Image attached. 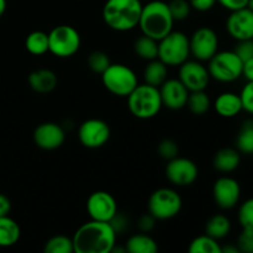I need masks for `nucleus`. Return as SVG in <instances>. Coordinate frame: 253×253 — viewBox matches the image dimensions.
Instances as JSON below:
<instances>
[{
	"instance_id": "f257e3e1",
	"label": "nucleus",
	"mask_w": 253,
	"mask_h": 253,
	"mask_svg": "<svg viewBox=\"0 0 253 253\" xmlns=\"http://www.w3.org/2000/svg\"><path fill=\"white\" fill-rule=\"evenodd\" d=\"M116 232L110 222L90 220L76 231L73 240L77 253H110L116 244Z\"/></svg>"
},
{
	"instance_id": "f03ea898",
	"label": "nucleus",
	"mask_w": 253,
	"mask_h": 253,
	"mask_svg": "<svg viewBox=\"0 0 253 253\" xmlns=\"http://www.w3.org/2000/svg\"><path fill=\"white\" fill-rule=\"evenodd\" d=\"M173 24L174 20L167 2L162 0H153L142 6L137 26L143 35L160 41L172 31Z\"/></svg>"
},
{
	"instance_id": "7ed1b4c3",
	"label": "nucleus",
	"mask_w": 253,
	"mask_h": 253,
	"mask_svg": "<svg viewBox=\"0 0 253 253\" xmlns=\"http://www.w3.org/2000/svg\"><path fill=\"white\" fill-rule=\"evenodd\" d=\"M142 6L140 0H106L103 7L104 22L115 31H130L138 25Z\"/></svg>"
},
{
	"instance_id": "20e7f679",
	"label": "nucleus",
	"mask_w": 253,
	"mask_h": 253,
	"mask_svg": "<svg viewBox=\"0 0 253 253\" xmlns=\"http://www.w3.org/2000/svg\"><path fill=\"white\" fill-rule=\"evenodd\" d=\"M130 113L141 120H148L158 115L163 106L160 88L150 84H138L127 95Z\"/></svg>"
},
{
	"instance_id": "39448f33",
	"label": "nucleus",
	"mask_w": 253,
	"mask_h": 253,
	"mask_svg": "<svg viewBox=\"0 0 253 253\" xmlns=\"http://www.w3.org/2000/svg\"><path fill=\"white\" fill-rule=\"evenodd\" d=\"M100 76L106 90L121 98H127L128 94L138 85L137 76L126 64L111 63Z\"/></svg>"
},
{
	"instance_id": "423d86ee",
	"label": "nucleus",
	"mask_w": 253,
	"mask_h": 253,
	"mask_svg": "<svg viewBox=\"0 0 253 253\" xmlns=\"http://www.w3.org/2000/svg\"><path fill=\"white\" fill-rule=\"evenodd\" d=\"M190 56L189 39L180 31H170L158 41V59L166 66L179 67Z\"/></svg>"
},
{
	"instance_id": "0eeeda50",
	"label": "nucleus",
	"mask_w": 253,
	"mask_h": 253,
	"mask_svg": "<svg viewBox=\"0 0 253 253\" xmlns=\"http://www.w3.org/2000/svg\"><path fill=\"white\" fill-rule=\"evenodd\" d=\"M210 78L221 83H232L242 76L244 62L235 53V51H217L209 59Z\"/></svg>"
},
{
	"instance_id": "6e6552de",
	"label": "nucleus",
	"mask_w": 253,
	"mask_h": 253,
	"mask_svg": "<svg viewBox=\"0 0 253 253\" xmlns=\"http://www.w3.org/2000/svg\"><path fill=\"white\" fill-rule=\"evenodd\" d=\"M81 35L69 25L53 27L48 34V52L58 58L74 56L81 48Z\"/></svg>"
},
{
	"instance_id": "1a4fd4ad",
	"label": "nucleus",
	"mask_w": 253,
	"mask_h": 253,
	"mask_svg": "<svg viewBox=\"0 0 253 253\" xmlns=\"http://www.w3.org/2000/svg\"><path fill=\"white\" fill-rule=\"evenodd\" d=\"M183 200L172 188H160L148 199V212L156 220H169L182 210Z\"/></svg>"
},
{
	"instance_id": "9d476101",
	"label": "nucleus",
	"mask_w": 253,
	"mask_h": 253,
	"mask_svg": "<svg viewBox=\"0 0 253 253\" xmlns=\"http://www.w3.org/2000/svg\"><path fill=\"white\" fill-rule=\"evenodd\" d=\"M189 46L197 61L208 62L219 49V37L211 27H199L189 39Z\"/></svg>"
},
{
	"instance_id": "9b49d317",
	"label": "nucleus",
	"mask_w": 253,
	"mask_h": 253,
	"mask_svg": "<svg viewBox=\"0 0 253 253\" xmlns=\"http://www.w3.org/2000/svg\"><path fill=\"white\" fill-rule=\"evenodd\" d=\"M111 131L108 123L101 119H88L83 121L78 128L79 142L86 148L103 147L110 138Z\"/></svg>"
},
{
	"instance_id": "f8f14e48",
	"label": "nucleus",
	"mask_w": 253,
	"mask_h": 253,
	"mask_svg": "<svg viewBox=\"0 0 253 253\" xmlns=\"http://www.w3.org/2000/svg\"><path fill=\"white\" fill-rule=\"evenodd\" d=\"M198 166L189 158L177 156L173 160L168 161L166 167V177L177 187H189L198 179Z\"/></svg>"
},
{
	"instance_id": "ddd939ff",
	"label": "nucleus",
	"mask_w": 253,
	"mask_h": 253,
	"mask_svg": "<svg viewBox=\"0 0 253 253\" xmlns=\"http://www.w3.org/2000/svg\"><path fill=\"white\" fill-rule=\"evenodd\" d=\"M86 212L90 220L110 222L118 212V203L110 193L96 190L86 200Z\"/></svg>"
},
{
	"instance_id": "4468645a",
	"label": "nucleus",
	"mask_w": 253,
	"mask_h": 253,
	"mask_svg": "<svg viewBox=\"0 0 253 253\" xmlns=\"http://www.w3.org/2000/svg\"><path fill=\"white\" fill-rule=\"evenodd\" d=\"M212 197L217 207L224 210H230L239 204L241 198V187L235 178L224 175L214 183Z\"/></svg>"
},
{
	"instance_id": "2eb2a0df",
	"label": "nucleus",
	"mask_w": 253,
	"mask_h": 253,
	"mask_svg": "<svg viewBox=\"0 0 253 253\" xmlns=\"http://www.w3.org/2000/svg\"><path fill=\"white\" fill-rule=\"evenodd\" d=\"M179 79L189 91L205 90L209 84L208 67L200 61H185L179 66Z\"/></svg>"
},
{
	"instance_id": "dca6fc26",
	"label": "nucleus",
	"mask_w": 253,
	"mask_h": 253,
	"mask_svg": "<svg viewBox=\"0 0 253 253\" xmlns=\"http://www.w3.org/2000/svg\"><path fill=\"white\" fill-rule=\"evenodd\" d=\"M227 34L236 41L253 39V11L250 7L231 11L226 20Z\"/></svg>"
},
{
	"instance_id": "f3484780",
	"label": "nucleus",
	"mask_w": 253,
	"mask_h": 253,
	"mask_svg": "<svg viewBox=\"0 0 253 253\" xmlns=\"http://www.w3.org/2000/svg\"><path fill=\"white\" fill-rule=\"evenodd\" d=\"M66 140V131L56 123H43L34 131V142L37 147L53 151L61 147Z\"/></svg>"
},
{
	"instance_id": "a211bd4d",
	"label": "nucleus",
	"mask_w": 253,
	"mask_h": 253,
	"mask_svg": "<svg viewBox=\"0 0 253 253\" xmlns=\"http://www.w3.org/2000/svg\"><path fill=\"white\" fill-rule=\"evenodd\" d=\"M162 104L170 110H180L187 105L190 91L179 79H167L160 86Z\"/></svg>"
},
{
	"instance_id": "6ab92c4d",
	"label": "nucleus",
	"mask_w": 253,
	"mask_h": 253,
	"mask_svg": "<svg viewBox=\"0 0 253 253\" xmlns=\"http://www.w3.org/2000/svg\"><path fill=\"white\" fill-rule=\"evenodd\" d=\"M29 84L34 91L39 94H48L56 89L58 78L53 71L40 68L31 72L29 76Z\"/></svg>"
},
{
	"instance_id": "aec40b11",
	"label": "nucleus",
	"mask_w": 253,
	"mask_h": 253,
	"mask_svg": "<svg viewBox=\"0 0 253 253\" xmlns=\"http://www.w3.org/2000/svg\"><path fill=\"white\" fill-rule=\"evenodd\" d=\"M215 111L221 118H235L242 111V103L240 94L232 93V91H225L221 93L215 100Z\"/></svg>"
},
{
	"instance_id": "412c9836",
	"label": "nucleus",
	"mask_w": 253,
	"mask_h": 253,
	"mask_svg": "<svg viewBox=\"0 0 253 253\" xmlns=\"http://www.w3.org/2000/svg\"><path fill=\"white\" fill-rule=\"evenodd\" d=\"M241 163V155L235 148H221L215 155L212 165L215 169L221 173H232L239 168Z\"/></svg>"
},
{
	"instance_id": "4be33fe9",
	"label": "nucleus",
	"mask_w": 253,
	"mask_h": 253,
	"mask_svg": "<svg viewBox=\"0 0 253 253\" xmlns=\"http://www.w3.org/2000/svg\"><path fill=\"white\" fill-rule=\"evenodd\" d=\"M21 230L19 224L9 215L0 216V247H11L20 240Z\"/></svg>"
},
{
	"instance_id": "5701e85b",
	"label": "nucleus",
	"mask_w": 253,
	"mask_h": 253,
	"mask_svg": "<svg viewBox=\"0 0 253 253\" xmlns=\"http://www.w3.org/2000/svg\"><path fill=\"white\" fill-rule=\"evenodd\" d=\"M143 79L146 84L160 88L168 79L167 66L158 58L148 61L147 66L143 69Z\"/></svg>"
},
{
	"instance_id": "b1692460",
	"label": "nucleus",
	"mask_w": 253,
	"mask_h": 253,
	"mask_svg": "<svg viewBox=\"0 0 253 253\" xmlns=\"http://www.w3.org/2000/svg\"><path fill=\"white\" fill-rule=\"evenodd\" d=\"M125 249L130 253H156L158 251V245L150 235L142 232L128 237Z\"/></svg>"
},
{
	"instance_id": "393cba45",
	"label": "nucleus",
	"mask_w": 253,
	"mask_h": 253,
	"mask_svg": "<svg viewBox=\"0 0 253 253\" xmlns=\"http://www.w3.org/2000/svg\"><path fill=\"white\" fill-rule=\"evenodd\" d=\"M231 231V221L225 215L217 214L210 217L205 225V234L215 240H222Z\"/></svg>"
},
{
	"instance_id": "a878e982",
	"label": "nucleus",
	"mask_w": 253,
	"mask_h": 253,
	"mask_svg": "<svg viewBox=\"0 0 253 253\" xmlns=\"http://www.w3.org/2000/svg\"><path fill=\"white\" fill-rule=\"evenodd\" d=\"M133 51L141 59L152 61L158 58V41L142 34L133 43Z\"/></svg>"
},
{
	"instance_id": "bb28decb",
	"label": "nucleus",
	"mask_w": 253,
	"mask_h": 253,
	"mask_svg": "<svg viewBox=\"0 0 253 253\" xmlns=\"http://www.w3.org/2000/svg\"><path fill=\"white\" fill-rule=\"evenodd\" d=\"M25 47L34 56H42L48 52V34L43 31H34L27 35Z\"/></svg>"
},
{
	"instance_id": "cd10ccee",
	"label": "nucleus",
	"mask_w": 253,
	"mask_h": 253,
	"mask_svg": "<svg viewBox=\"0 0 253 253\" xmlns=\"http://www.w3.org/2000/svg\"><path fill=\"white\" fill-rule=\"evenodd\" d=\"M211 101H210L209 95L205 93V90H198V91H190L189 96H188L187 105L188 109L194 115H204L208 113L210 109Z\"/></svg>"
},
{
	"instance_id": "c85d7f7f",
	"label": "nucleus",
	"mask_w": 253,
	"mask_h": 253,
	"mask_svg": "<svg viewBox=\"0 0 253 253\" xmlns=\"http://www.w3.org/2000/svg\"><path fill=\"white\" fill-rule=\"evenodd\" d=\"M236 150L244 155H253V121L242 124L236 137Z\"/></svg>"
},
{
	"instance_id": "c756f323",
	"label": "nucleus",
	"mask_w": 253,
	"mask_h": 253,
	"mask_svg": "<svg viewBox=\"0 0 253 253\" xmlns=\"http://www.w3.org/2000/svg\"><path fill=\"white\" fill-rule=\"evenodd\" d=\"M188 251L190 253H221V246L217 240L205 234L195 237L190 242Z\"/></svg>"
},
{
	"instance_id": "7c9ffc66",
	"label": "nucleus",
	"mask_w": 253,
	"mask_h": 253,
	"mask_svg": "<svg viewBox=\"0 0 253 253\" xmlns=\"http://www.w3.org/2000/svg\"><path fill=\"white\" fill-rule=\"evenodd\" d=\"M43 251L46 253H73V240L64 235H56L44 244Z\"/></svg>"
},
{
	"instance_id": "2f4dec72",
	"label": "nucleus",
	"mask_w": 253,
	"mask_h": 253,
	"mask_svg": "<svg viewBox=\"0 0 253 253\" xmlns=\"http://www.w3.org/2000/svg\"><path fill=\"white\" fill-rule=\"evenodd\" d=\"M88 67L94 73L101 74L111 64L108 54L103 51H94L88 57Z\"/></svg>"
},
{
	"instance_id": "473e14b6",
	"label": "nucleus",
	"mask_w": 253,
	"mask_h": 253,
	"mask_svg": "<svg viewBox=\"0 0 253 253\" xmlns=\"http://www.w3.org/2000/svg\"><path fill=\"white\" fill-rule=\"evenodd\" d=\"M168 7H169V11L174 21L185 20L189 16L190 10H192L189 0H172L170 2H168Z\"/></svg>"
},
{
	"instance_id": "72a5a7b5",
	"label": "nucleus",
	"mask_w": 253,
	"mask_h": 253,
	"mask_svg": "<svg viewBox=\"0 0 253 253\" xmlns=\"http://www.w3.org/2000/svg\"><path fill=\"white\" fill-rule=\"evenodd\" d=\"M239 222L242 229L253 230V198H250L241 204L239 209Z\"/></svg>"
},
{
	"instance_id": "f704fd0d",
	"label": "nucleus",
	"mask_w": 253,
	"mask_h": 253,
	"mask_svg": "<svg viewBox=\"0 0 253 253\" xmlns=\"http://www.w3.org/2000/svg\"><path fill=\"white\" fill-rule=\"evenodd\" d=\"M158 155L163 158V160L170 161L175 158L179 153V147H178L177 142L170 138H165L158 143Z\"/></svg>"
},
{
	"instance_id": "c9c22d12",
	"label": "nucleus",
	"mask_w": 253,
	"mask_h": 253,
	"mask_svg": "<svg viewBox=\"0 0 253 253\" xmlns=\"http://www.w3.org/2000/svg\"><path fill=\"white\" fill-rule=\"evenodd\" d=\"M237 249L242 253H253V230L242 229L236 244Z\"/></svg>"
},
{
	"instance_id": "e433bc0d",
	"label": "nucleus",
	"mask_w": 253,
	"mask_h": 253,
	"mask_svg": "<svg viewBox=\"0 0 253 253\" xmlns=\"http://www.w3.org/2000/svg\"><path fill=\"white\" fill-rule=\"evenodd\" d=\"M242 103V110L253 115V82H247L240 93Z\"/></svg>"
},
{
	"instance_id": "4c0bfd02",
	"label": "nucleus",
	"mask_w": 253,
	"mask_h": 253,
	"mask_svg": "<svg viewBox=\"0 0 253 253\" xmlns=\"http://www.w3.org/2000/svg\"><path fill=\"white\" fill-rule=\"evenodd\" d=\"M235 53L242 59V62L253 57V39L244 40V41H237V46L235 47Z\"/></svg>"
},
{
	"instance_id": "58836bf2",
	"label": "nucleus",
	"mask_w": 253,
	"mask_h": 253,
	"mask_svg": "<svg viewBox=\"0 0 253 253\" xmlns=\"http://www.w3.org/2000/svg\"><path fill=\"white\" fill-rule=\"evenodd\" d=\"M156 221H157V220H156L155 217H153L152 215H151L150 212H148V214L142 215V216H141L140 219H138L137 226H138V229H140L141 232H145V234H148V232L152 231V230L155 229Z\"/></svg>"
},
{
	"instance_id": "ea45409f",
	"label": "nucleus",
	"mask_w": 253,
	"mask_h": 253,
	"mask_svg": "<svg viewBox=\"0 0 253 253\" xmlns=\"http://www.w3.org/2000/svg\"><path fill=\"white\" fill-rule=\"evenodd\" d=\"M127 224H128V220L127 217L125 216V215L120 214V212H116L115 216L111 219L110 221V225L113 226V229L115 230L116 235L118 234H121V232L125 231L126 229H127Z\"/></svg>"
},
{
	"instance_id": "a19ab883",
	"label": "nucleus",
	"mask_w": 253,
	"mask_h": 253,
	"mask_svg": "<svg viewBox=\"0 0 253 253\" xmlns=\"http://www.w3.org/2000/svg\"><path fill=\"white\" fill-rule=\"evenodd\" d=\"M216 1L229 11H235L249 5V0H216Z\"/></svg>"
},
{
	"instance_id": "79ce46f5",
	"label": "nucleus",
	"mask_w": 253,
	"mask_h": 253,
	"mask_svg": "<svg viewBox=\"0 0 253 253\" xmlns=\"http://www.w3.org/2000/svg\"><path fill=\"white\" fill-rule=\"evenodd\" d=\"M192 9H195L197 11H209L216 4V0H189Z\"/></svg>"
},
{
	"instance_id": "37998d69",
	"label": "nucleus",
	"mask_w": 253,
	"mask_h": 253,
	"mask_svg": "<svg viewBox=\"0 0 253 253\" xmlns=\"http://www.w3.org/2000/svg\"><path fill=\"white\" fill-rule=\"evenodd\" d=\"M242 76L247 79V82H253V57L244 62Z\"/></svg>"
},
{
	"instance_id": "c03bdc74",
	"label": "nucleus",
	"mask_w": 253,
	"mask_h": 253,
	"mask_svg": "<svg viewBox=\"0 0 253 253\" xmlns=\"http://www.w3.org/2000/svg\"><path fill=\"white\" fill-rule=\"evenodd\" d=\"M10 210H11V203L9 198L4 194H0V216L9 215Z\"/></svg>"
},
{
	"instance_id": "a18cd8bd",
	"label": "nucleus",
	"mask_w": 253,
	"mask_h": 253,
	"mask_svg": "<svg viewBox=\"0 0 253 253\" xmlns=\"http://www.w3.org/2000/svg\"><path fill=\"white\" fill-rule=\"evenodd\" d=\"M221 253H240V251L235 245H226L225 247H221Z\"/></svg>"
},
{
	"instance_id": "49530a36",
	"label": "nucleus",
	"mask_w": 253,
	"mask_h": 253,
	"mask_svg": "<svg viewBox=\"0 0 253 253\" xmlns=\"http://www.w3.org/2000/svg\"><path fill=\"white\" fill-rule=\"evenodd\" d=\"M5 10H6V0H0V17L4 15Z\"/></svg>"
},
{
	"instance_id": "de8ad7c7",
	"label": "nucleus",
	"mask_w": 253,
	"mask_h": 253,
	"mask_svg": "<svg viewBox=\"0 0 253 253\" xmlns=\"http://www.w3.org/2000/svg\"><path fill=\"white\" fill-rule=\"evenodd\" d=\"M247 7H250V9L253 11V0H249V5H247Z\"/></svg>"
}]
</instances>
